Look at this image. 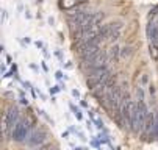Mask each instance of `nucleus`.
I'll return each mask as SVG.
<instances>
[{"label":"nucleus","mask_w":158,"mask_h":150,"mask_svg":"<svg viewBox=\"0 0 158 150\" xmlns=\"http://www.w3.org/2000/svg\"><path fill=\"white\" fill-rule=\"evenodd\" d=\"M149 114H150V111L147 110L146 102H144V100H139V102H138V106H136V111H135V116H133V119H131V122H130V132H131L133 135L143 133Z\"/></svg>","instance_id":"nucleus-1"},{"label":"nucleus","mask_w":158,"mask_h":150,"mask_svg":"<svg viewBox=\"0 0 158 150\" xmlns=\"http://www.w3.org/2000/svg\"><path fill=\"white\" fill-rule=\"evenodd\" d=\"M111 61H110V58H108V53L106 52H100L96 58H93L89 63H85V64H80V69L85 72V74H88L89 71H94V69H99V67H105V66H108Z\"/></svg>","instance_id":"nucleus-2"},{"label":"nucleus","mask_w":158,"mask_h":150,"mask_svg":"<svg viewBox=\"0 0 158 150\" xmlns=\"http://www.w3.org/2000/svg\"><path fill=\"white\" fill-rule=\"evenodd\" d=\"M28 135H30V122L27 119H20L16 124L14 130L11 133L13 141H16V142H27Z\"/></svg>","instance_id":"nucleus-3"},{"label":"nucleus","mask_w":158,"mask_h":150,"mask_svg":"<svg viewBox=\"0 0 158 150\" xmlns=\"http://www.w3.org/2000/svg\"><path fill=\"white\" fill-rule=\"evenodd\" d=\"M121 33H122V24H121V22H113V24L103 25L100 34H102L106 41L114 42V41H118V39L121 38Z\"/></svg>","instance_id":"nucleus-4"},{"label":"nucleus","mask_w":158,"mask_h":150,"mask_svg":"<svg viewBox=\"0 0 158 150\" xmlns=\"http://www.w3.org/2000/svg\"><path fill=\"white\" fill-rule=\"evenodd\" d=\"M47 139V132L44 128H38V130L30 132L28 138H27V145L28 147H39L46 142Z\"/></svg>","instance_id":"nucleus-5"},{"label":"nucleus","mask_w":158,"mask_h":150,"mask_svg":"<svg viewBox=\"0 0 158 150\" xmlns=\"http://www.w3.org/2000/svg\"><path fill=\"white\" fill-rule=\"evenodd\" d=\"M3 119L6 120V124L10 127V133H13L16 124L20 120V113L17 110V106H10V108L5 111V114H3Z\"/></svg>","instance_id":"nucleus-6"},{"label":"nucleus","mask_w":158,"mask_h":150,"mask_svg":"<svg viewBox=\"0 0 158 150\" xmlns=\"http://www.w3.org/2000/svg\"><path fill=\"white\" fill-rule=\"evenodd\" d=\"M147 38L149 44H156L158 46V19H153L147 25Z\"/></svg>","instance_id":"nucleus-7"},{"label":"nucleus","mask_w":158,"mask_h":150,"mask_svg":"<svg viewBox=\"0 0 158 150\" xmlns=\"http://www.w3.org/2000/svg\"><path fill=\"white\" fill-rule=\"evenodd\" d=\"M108 58H110V61L113 63V61H118V58L121 56V49L114 44V46H111L110 49H108Z\"/></svg>","instance_id":"nucleus-8"},{"label":"nucleus","mask_w":158,"mask_h":150,"mask_svg":"<svg viewBox=\"0 0 158 150\" xmlns=\"http://www.w3.org/2000/svg\"><path fill=\"white\" fill-rule=\"evenodd\" d=\"M78 5V0H61V6L64 10H72Z\"/></svg>","instance_id":"nucleus-9"},{"label":"nucleus","mask_w":158,"mask_h":150,"mask_svg":"<svg viewBox=\"0 0 158 150\" xmlns=\"http://www.w3.org/2000/svg\"><path fill=\"white\" fill-rule=\"evenodd\" d=\"M131 55H133V47H131V46H124L122 50H121V58L127 59V58H130Z\"/></svg>","instance_id":"nucleus-10"},{"label":"nucleus","mask_w":158,"mask_h":150,"mask_svg":"<svg viewBox=\"0 0 158 150\" xmlns=\"http://www.w3.org/2000/svg\"><path fill=\"white\" fill-rule=\"evenodd\" d=\"M69 108H71V111L74 113V116H75L78 120H83V113H81V110L78 108V106H75L74 103H69Z\"/></svg>","instance_id":"nucleus-11"},{"label":"nucleus","mask_w":158,"mask_h":150,"mask_svg":"<svg viewBox=\"0 0 158 150\" xmlns=\"http://www.w3.org/2000/svg\"><path fill=\"white\" fill-rule=\"evenodd\" d=\"M149 53L152 59H158V46L156 44H149Z\"/></svg>","instance_id":"nucleus-12"},{"label":"nucleus","mask_w":158,"mask_h":150,"mask_svg":"<svg viewBox=\"0 0 158 150\" xmlns=\"http://www.w3.org/2000/svg\"><path fill=\"white\" fill-rule=\"evenodd\" d=\"M153 116H155V122H153V138L158 139V111H155Z\"/></svg>","instance_id":"nucleus-13"},{"label":"nucleus","mask_w":158,"mask_h":150,"mask_svg":"<svg viewBox=\"0 0 158 150\" xmlns=\"http://www.w3.org/2000/svg\"><path fill=\"white\" fill-rule=\"evenodd\" d=\"M93 122H94V125L97 127V130H100V132H103V130H105V127H103V122H102V119L96 117V119H94Z\"/></svg>","instance_id":"nucleus-14"},{"label":"nucleus","mask_w":158,"mask_h":150,"mask_svg":"<svg viewBox=\"0 0 158 150\" xmlns=\"http://www.w3.org/2000/svg\"><path fill=\"white\" fill-rule=\"evenodd\" d=\"M49 91H50V95H55L56 92H60V91H61V88H60V84H58V86H52Z\"/></svg>","instance_id":"nucleus-15"},{"label":"nucleus","mask_w":158,"mask_h":150,"mask_svg":"<svg viewBox=\"0 0 158 150\" xmlns=\"http://www.w3.org/2000/svg\"><path fill=\"white\" fill-rule=\"evenodd\" d=\"M55 78H56V80H63V78L66 80L67 77H66V75H64V74H63L61 71H56V72H55Z\"/></svg>","instance_id":"nucleus-16"},{"label":"nucleus","mask_w":158,"mask_h":150,"mask_svg":"<svg viewBox=\"0 0 158 150\" xmlns=\"http://www.w3.org/2000/svg\"><path fill=\"white\" fill-rule=\"evenodd\" d=\"M55 56H56V58H58V59H60V61L64 64V59H63V53H61V50H55Z\"/></svg>","instance_id":"nucleus-17"},{"label":"nucleus","mask_w":158,"mask_h":150,"mask_svg":"<svg viewBox=\"0 0 158 150\" xmlns=\"http://www.w3.org/2000/svg\"><path fill=\"white\" fill-rule=\"evenodd\" d=\"M36 47H38V49H41V50H42V49H46L44 42H41V41H36Z\"/></svg>","instance_id":"nucleus-18"},{"label":"nucleus","mask_w":158,"mask_h":150,"mask_svg":"<svg viewBox=\"0 0 158 150\" xmlns=\"http://www.w3.org/2000/svg\"><path fill=\"white\" fill-rule=\"evenodd\" d=\"M72 95H74L75 99H80V91H78V89H72Z\"/></svg>","instance_id":"nucleus-19"},{"label":"nucleus","mask_w":158,"mask_h":150,"mask_svg":"<svg viewBox=\"0 0 158 150\" xmlns=\"http://www.w3.org/2000/svg\"><path fill=\"white\" fill-rule=\"evenodd\" d=\"M41 52H42V55H44V56H46V58H49V56H50V53L47 52V49H42Z\"/></svg>","instance_id":"nucleus-20"},{"label":"nucleus","mask_w":158,"mask_h":150,"mask_svg":"<svg viewBox=\"0 0 158 150\" xmlns=\"http://www.w3.org/2000/svg\"><path fill=\"white\" fill-rule=\"evenodd\" d=\"M41 66H42V69H44V72H47V71H49V67H47V64H46V63H44V61L41 63Z\"/></svg>","instance_id":"nucleus-21"},{"label":"nucleus","mask_w":158,"mask_h":150,"mask_svg":"<svg viewBox=\"0 0 158 150\" xmlns=\"http://www.w3.org/2000/svg\"><path fill=\"white\" fill-rule=\"evenodd\" d=\"M93 124H94V122H89V120L86 122V127H88V130H93Z\"/></svg>","instance_id":"nucleus-22"},{"label":"nucleus","mask_w":158,"mask_h":150,"mask_svg":"<svg viewBox=\"0 0 158 150\" xmlns=\"http://www.w3.org/2000/svg\"><path fill=\"white\" fill-rule=\"evenodd\" d=\"M60 88H61V91H64L66 89V84L64 83H60Z\"/></svg>","instance_id":"nucleus-23"},{"label":"nucleus","mask_w":158,"mask_h":150,"mask_svg":"<svg viewBox=\"0 0 158 150\" xmlns=\"http://www.w3.org/2000/svg\"><path fill=\"white\" fill-rule=\"evenodd\" d=\"M64 67H66V69H71V67H72V64H71V63H66V66H64Z\"/></svg>","instance_id":"nucleus-24"},{"label":"nucleus","mask_w":158,"mask_h":150,"mask_svg":"<svg viewBox=\"0 0 158 150\" xmlns=\"http://www.w3.org/2000/svg\"><path fill=\"white\" fill-rule=\"evenodd\" d=\"M81 106H83V108H88V103L85 100H81Z\"/></svg>","instance_id":"nucleus-25"},{"label":"nucleus","mask_w":158,"mask_h":150,"mask_svg":"<svg viewBox=\"0 0 158 150\" xmlns=\"http://www.w3.org/2000/svg\"><path fill=\"white\" fill-rule=\"evenodd\" d=\"M63 138H69V132H64L63 133Z\"/></svg>","instance_id":"nucleus-26"},{"label":"nucleus","mask_w":158,"mask_h":150,"mask_svg":"<svg viewBox=\"0 0 158 150\" xmlns=\"http://www.w3.org/2000/svg\"><path fill=\"white\" fill-rule=\"evenodd\" d=\"M74 150H85V148H83V147H78V145H75V147H74Z\"/></svg>","instance_id":"nucleus-27"},{"label":"nucleus","mask_w":158,"mask_h":150,"mask_svg":"<svg viewBox=\"0 0 158 150\" xmlns=\"http://www.w3.org/2000/svg\"><path fill=\"white\" fill-rule=\"evenodd\" d=\"M78 3H86V0H78Z\"/></svg>","instance_id":"nucleus-28"}]
</instances>
